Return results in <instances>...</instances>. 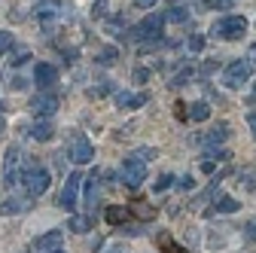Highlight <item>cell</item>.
I'll list each match as a JSON object with an SVG mask.
<instances>
[{
    "label": "cell",
    "instance_id": "obj_1",
    "mask_svg": "<svg viewBox=\"0 0 256 253\" xmlns=\"http://www.w3.org/2000/svg\"><path fill=\"white\" fill-rule=\"evenodd\" d=\"M49 168L43 165V162H37V159H28L24 165H22V174H18V183L24 186V192L30 196V198H40L46 189H49Z\"/></svg>",
    "mask_w": 256,
    "mask_h": 253
},
{
    "label": "cell",
    "instance_id": "obj_2",
    "mask_svg": "<svg viewBox=\"0 0 256 253\" xmlns=\"http://www.w3.org/2000/svg\"><path fill=\"white\" fill-rule=\"evenodd\" d=\"M162 24H165V12H152V16H146L138 28H132L128 30V40H134V43H152V40H158L162 37Z\"/></svg>",
    "mask_w": 256,
    "mask_h": 253
},
{
    "label": "cell",
    "instance_id": "obj_3",
    "mask_svg": "<svg viewBox=\"0 0 256 253\" xmlns=\"http://www.w3.org/2000/svg\"><path fill=\"white\" fill-rule=\"evenodd\" d=\"M244 30H247V18L238 16V12H229V16H222V18L214 22L210 34L220 37V40H241V37H244Z\"/></svg>",
    "mask_w": 256,
    "mask_h": 253
},
{
    "label": "cell",
    "instance_id": "obj_4",
    "mask_svg": "<svg viewBox=\"0 0 256 253\" xmlns=\"http://www.w3.org/2000/svg\"><path fill=\"white\" fill-rule=\"evenodd\" d=\"M250 76H253V61H250V58H238V61H232V64L226 68L222 82H226L229 88H241Z\"/></svg>",
    "mask_w": 256,
    "mask_h": 253
},
{
    "label": "cell",
    "instance_id": "obj_5",
    "mask_svg": "<svg viewBox=\"0 0 256 253\" xmlns=\"http://www.w3.org/2000/svg\"><path fill=\"white\" fill-rule=\"evenodd\" d=\"M144 177H146V162L134 159V156H128V159L122 162V168H119V180H122L128 189H138V186L144 183Z\"/></svg>",
    "mask_w": 256,
    "mask_h": 253
},
{
    "label": "cell",
    "instance_id": "obj_6",
    "mask_svg": "<svg viewBox=\"0 0 256 253\" xmlns=\"http://www.w3.org/2000/svg\"><path fill=\"white\" fill-rule=\"evenodd\" d=\"M80 186H82V174H80V171H70V174H68V180H64V186H61L58 208L74 210V208H76V198H80Z\"/></svg>",
    "mask_w": 256,
    "mask_h": 253
},
{
    "label": "cell",
    "instance_id": "obj_7",
    "mask_svg": "<svg viewBox=\"0 0 256 253\" xmlns=\"http://www.w3.org/2000/svg\"><path fill=\"white\" fill-rule=\"evenodd\" d=\"M68 150H70V159H74L76 165H88V162L94 159V146L88 144V138H86V134H70Z\"/></svg>",
    "mask_w": 256,
    "mask_h": 253
},
{
    "label": "cell",
    "instance_id": "obj_8",
    "mask_svg": "<svg viewBox=\"0 0 256 253\" xmlns=\"http://www.w3.org/2000/svg\"><path fill=\"white\" fill-rule=\"evenodd\" d=\"M18 159H22V146H18V144H10V146H6V156H4V186H6V189H12L16 180H18V174H16Z\"/></svg>",
    "mask_w": 256,
    "mask_h": 253
},
{
    "label": "cell",
    "instance_id": "obj_9",
    "mask_svg": "<svg viewBox=\"0 0 256 253\" xmlns=\"http://www.w3.org/2000/svg\"><path fill=\"white\" fill-rule=\"evenodd\" d=\"M30 110H34L40 119H49L55 110H58V94H52V92H40L34 101H30Z\"/></svg>",
    "mask_w": 256,
    "mask_h": 253
},
{
    "label": "cell",
    "instance_id": "obj_10",
    "mask_svg": "<svg viewBox=\"0 0 256 253\" xmlns=\"http://www.w3.org/2000/svg\"><path fill=\"white\" fill-rule=\"evenodd\" d=\"M34 80H37V86L46 92V88H52V86L58 82V68H55V64H49V61H40L37 70H34Z\"/></svg>",
    "mask_w": 256,
    "mask_h": 253
},
{
    "label": "cell",
    "instance_id": "obj_11",
    "mask_svg": "<svg viewBox=\"0 0 256 253\" xmlns=\"http://www.w3.org/2000/svg\"><path fill=\"white\" fill-rule=\"evenodd\" d=\"M61 6H68V0H46V4H40V6L34 10V16H37L43 24H46V22H55Z\"/></svg>",
    "mask_w": 256,
    "mask_h": 253
},
{
    "label": "cell",
    "instance_id": "obj_12",
    "mask_svg": "<svg viewBox=\"0 0 256 253\" xmlns=\"http://www.w3.org/2000/svg\"><path fill=\"white\" fill-rule=\"evenodd\" d=\"M30 202H34V198H30V196H12V198H6V202H0V214H4V216H12V214H22V210H28L30 208Z\"/></svg>",
    "mask_w": 256,
    "mask_h": 253
},
{
    "label": "cell",
    "instance_id": "obj_13",
    "mask_svg": "<svg viewBox=\"0 0 256 253\" xmlns=\"http://www.w3.org/2000/svg\"><path fill=\"white\" fill-rule=\"evenodd\" d=\"M226 138H229V125H226V122H216L204 138H198V144H204V146H216V144H222Z\"/></svg>",
    "mask_w": 256,
    "mask_h": 253
},
{
    "label": "cell",
    "instance_id": "obj_14",
    "mask_svg": "<svg viewBox=\"0 0 256 253\" xmlns=\"http://www.w3.org/2000/svg\"><path fill=\"white\" fill-rule=\"evenodd\" d=\"M150 101V94L140 92V94H132V92H116V104L119 107H144Z\"/></svg>",
    "mask_w": 256,
    "mask_h": 253
},
{
    "label": "cell",
    "instance_id": "obj_15",
    "mask_svg": "<svg viewBox=\"0 0 256 253\" xmlns=\"http://www.w3.org/2000/svg\"><path fill=\"white\" fill-rule=\"evenodd\" d=\"M61 238H64V232L52 229V232H46V235H40V238H37V250H43V253L58 250V247H61Z\"/></svg>",
    "mask_w": 256,
    "mask_h": 253
},
{
    "label": "cell",
    "instance_id": "obj_16",
    "mask_svg": "<svg viewBox=\"0 0 256 253\" xmlns=\"http://www.w3.org/2000/svg\"><path fill=\"white\" fill-rule=\"evenodd\" d=\"M52 134H55V128H52V122H49V119H37V122H34V128H30V138L40 140V144L52 140Z\"/></svg>",
    "mask_w": 256,
    "mask_h": 253
},
{
    "label": "cell",
    "instance_id": "obj_17",
    "mask_svg": "<svg viewBox=\"0 0 256 253\" xmlns=\"http://www.w3.org/2000/svg\"><path fill=\"white\" fill-rule=\"evenodd\" d=\"M94 198H98V171L86 177V208H94Z\"/></svg>",
    "mask_w": 256,
    "mask_h": 253
},
{
    "label": "cell",
    "instance_id": "obj_18",
    "mask_svg": "<svg viewBox=\"0 0 256 253\" xmlns=\"http://www.w3.org/2000/svg\"><path fill=\"white\" fill-rule=\"evenodd\" d=\"M104 216H107V223H110V226H122V223H125V216H128V210L113 204V208H107V214H104Z\"/></svg>",
    "mask_w": 256,
    "mask_h": 253
},
{
    "label": "cell",
    "instance_id": "obj_19",
    "mask_svg": "<svg viewBox=\"0 0 256 253\" xmlns=\"http://www.w3.org/2000/svg\"><path fill=\"white\" fill-rule=\"evenodd\" d=\"M189 116H192V122H204V119H210V107L204 101H198V104H192Z\"/></svg>",
    "mask_w": 256,
    "mask_h": 253
},
{
    "label": "cell",
    "instance_id": "obj_20",
    "mask_svg": "<svg viewBox=\"0 0 256 253\" xmlns=\"http://www.w3.org/2000/svg\"><path fill=\"white\" fill-rule=\"evenodd\" d=\"M214 208H216V214H235L241 204H238L235 198H229V196H222V198H216V204H214Z\"/></svg>",
    "mask_w": 256,
    "mask_h": 253
},
{
    "label": "cell",
    "instance_id": "obj_21",
    "mask_svg": "<svg viewBox=\"0 0 256 253\" xmlns=\"http://www.w3.org/2000/svg\"><path fill=\"white\" fill-rule=\"evenodd\" d=\"M186 16H189V10H186L183 4H171V10L165 12V18H168V22H177V24L186 22Z\"/></svg>",
    "mask_w": 256,
    "mask_h": 253
},
{
    "label": "cell",
    "instance_id": "obj_22",
    "mask_svg": "<svg viewBox=\"0 0 256 253\" xmlns=\"http://www.w3.org/2000/svg\"><path fill=\"white\" fill-rule=\"evenodd\" d=\"M132 210H134V216H140V220H156V214H158L152 204H144V202L132 204Z\"/></svg>",
    "mask_w": 256,
    "mask_h": 253
},
{
    "label": "cell",
    "instance_id": "obj_23",
    "mask_svg": "<svg viewBox=\"0 0 256 253\" xmlns=\"http://www.w3.org/2000/svg\"><path fill=\"white\" fill-rule=\"evenodd\" d=\"M156 241H158V247H162L165 253H183V250L177 247V241H174L171 235H165V232H158V238H156Z\"/></svg>",
    "mask_w": 256,
    "mask_h": 253
},
{
    "label": "cell",
    "instance_id": "obj_24",
    "mask_svg": "<svg viewBox=\"0 0 256 253\" xmlns=\"http://www.w3.org/2000/svg\"><path fill=\"white\" fill-rule=\"evenodd\" d=\"M92 216H70V232H88Z\"/></svg>",
    "mask_w": 256,
    "mask_h": 253
},
{
    "label": "cell",
    "instance_id": "obj_25",
    "mask_svg": "<svg viewBox=\"0 0 256 253\" xmlns=\"http://www.w3.org/2000/svg\"><path fill=\"white\" fill-rule=\"evenodd\" d=\"M171 186H174V177H171V174H158L156 183H152L156 192H165V189H171Z\"/></svg>",
    "mask_w": 256,
    "mask_h": 253
},
{
    "label": "cell",
    "instance_id": "obj_26",
    "mask_svg": "<svg viewBox=\"0 0 256 253\" xmlns=\"http://www.w3.org/2000/svg\"><path fill=\"white\" fill-rule=\"evenodd\" d=\"M204 159H210V162L220 165V162H229V159H232V152H229V150H210V152H204Z\"/></svg>",
    "mask_w": 256,
    "mask_h": 253
},
{
    "label": "cell",
    "instance_id": "obj_27",
    "mask_svg": "<svg viewBox=\"0 0 256 253\" xmlns=\"http://www.w3.org/2000/svg\"><path fill=\"white\" fill-rule=\"evenodd\" d=\"M28 61H30V49H16L10 64H12V68H22V64H28Z\"/></svg>",
    "mask_w": 256,
    "mask_h": 253
},
{
    "label": "cell",
    "instance_id": "obj_28",
    "mask_svg": "<svg viewBox=\"0 0 256 253\" xmlns=\"http://www.w3.org/2000/svg\"><path fill=\"white\" fill-rule=\"evenodd\" d=\"M98 61H101V64H113V61H119V49H116V46L104 49V52L98 55Z\"/></svg>",
    "mask_w": 256,
    "mask_h": 253
},
{
    "label": "cell",
    "instance_id": "obj_29",
    "mask_svg": "<svg viewBox=\"0 0 256 253\" xmlns=\"http://www.w3.org/2000/svg\"><path fill=\"white\" fill-rule=\"evenodd\" d=\"M132 156H134V159H140V162H150V159H156V150H152V146H140V150H134Z\"/></svg>",
    "mask_w": 256,
    "mask_h": 253
},
{
    "label": "cell",
    "instance_id": "obj_30",
    "mask_svg": "<svg viewBox=\"0 0 256 253\" xmlns=\"http://www.w3.org/2000/svg\"><path fill=\"white\" fill-rule=\"evenodd\" d=\"M244 241H247V244H256V216L244 226Z\"/></svg>",
    "mask_w": 256,
    "mask_h": 253
},
{
    "label": "cell",
    "instance_id": "obj_31",
    "mask_svg": "<svg viewBox=\"0 0 256 253\" xmlns=\"http://www.w3.org/2000/svg\"><path fill=\"white\" fill-rule=\"evenodd\" d=\"M186 46H189V52H202V49H204V37H198V34H192V37L186 40Z\"/></svg>",
    "mask_w": 256,
    "mask_h": 253
},
{
    "label": "cell",
    "instance_id": "obj_32",
    "mask_svg": "<svg viewBox=\"0 0 256 253\" xmlns=\"http://www.w3.org/2000/svg\"><path fill=\"white\" fill-rule=\"evenodd\" d=\"M132 80H134V86H146V80H150V70H146V68H134Z\"/></svg>",
    "mask_w": 256,
    "mask_h": 253
},
{
    "label": "cell",
    "instance_id": "obj_33",
    "mask_svg": "<svg viewBox=\"0 0 256 253\" xmlns=\"http://www.w3.org/2000/svg\"><path fill=\"white\" fill-rule=\"evenodd\" d=\"M107 92H110V82H104V86H92V88H88V98H104Z\"/></svg>",
    "mask_w": 256,
    "mask_h": 253
},
{
    "label": "cell",
    "instance_id": "obj_34",
    "mask_svg": "<svg viewBox=\"0 0 256 253\" xmlns=\"http://www.w3.org/2000/svg\"><path fill=\"white\" fill-rule=\"evenodd\" d=\"M204 6H208V10H229L232 0H204Z\"/></svg>",
    "mask_w": 256,
    "mask_h": 253
},
{
    "label": "cell",
    "instance_id": "obj_35",
    "mask_svg": "<svg viewBox=\"0 0 256 253\" xmlns=\"http://www.w3.org/2000/svg\"><path fill=\"white\" fill-rule=\"evenodd\" d=\"M10 46H12V34H10V30H0V55H4Z\"/></svg>",
    "mask_w": 256,
    "mask_h": 253
},
{
    "label": "cell",
    "instance_id": "obj_36",
    "mask_svg": "<svg viewBox=\"0 0 256 253\" xmlns=\"http://www.w3.org/2000/svg\"><path fill=\"white\" fill-rule=\"evenodd\" d=\"M241 177L247 180V183H244L247 189H256V171H250V168H247V171H241Z\"/></svg>",
    "mask_w": 256,
    "mask_h": 253
},
{
    "label": "cell",
    "instance_id": "obj_37",
    "mask_svg": "<svg viewBox=\"0 0 256 253\" xmlns=\"http://www.w3.org/2000/svg\"><path fill=\"white\" fill-rule=\"evenodd\" d=\"M189 76H192V70H183L180 76H174V80H171V88H180V86H183V82H186Z\"/></svg>",
    "mask_w": 256,
    "mask_h": 253
},
{
    "label": "cell",
    "instance_id": "obj_38",
    "mask_svg": "<svg viewBox=\"0 0 256 253\" xmlns=\"http://www.w3.org/2000/svg\"><path fill=\"white\" fill-rule=\"evenodd\" d=\"M104 10H107V0H94V4H92V12L94 16H104Z\"/></svg>",
    "mask_w": 256,
    "mask_h": 253
},
{
    "label": "cell",
    "instance_id": "obj_39",
    "mask_svg": "<svg viewBox=\"0 0 256 253\" xmlns=\"http://www.w3.org/2000/svg\"><path fill=\"white\" fill-rule=\"evenodd\" d=\"M158 0H134V10H152Z\"/></svg>",
    "mask_w": 256,
    "mask_h": 253
},
{
    "label": "cell",
    "instance_id": "obj_40",
    "mask_svg": "<svg viewBox=\"0 0 256 253\" xmlns=\"http://www.w3.org/2000/svg\"><path fill=\"white\" fill-rule=\"evenodd\" d=\"M180 189H196V180H192V177H183V180H180Z\"/></svg>",
    "mask_w": 256,
    "mask_h": 253
},
{
    "label": "cell",
    "instance_id": "obj_41",
    "mask_svg": "<svg viewBox=\"0 0 256 253\" xmlns=\"http://www.w3.org/2000/svg\"><path fill=\"white\" fill-rule=\"evenodd\" d=\"M247 122H250V128H253V138H256V110L247 113Z\"/></svg>",
    "mask_w": 256,
    "mask_h": 253
},
{
    "label": "cell",
    "instance_id": "obj_42",
    "mask_svg": "<svg viewBox=\"0 0 256 253\" xmlns=\"http://www.w3.org/2000/svg\"><path fill=\"white\" fill-rule=\"evenodd\" d=\"M247 58H250V61H253V64H256V43L250 46V55H247Z\"/></svg>",
    "mask_w": 256,
    "mask_h": 253
},
{
    "label": "cell",
    "instance_id": "obj_43",
    "mask_svg": "<svg viewBox=\"0 0 256 253\" xmlns=\"http://www.w3.org/2000/svg\"><path fill=\"white\" fill-rule=\"evenodd\" d=\"M247 104H256V88H253V92L247 94Z\"/></svg>",
    "mask_w": 256,
    "mask_h": 253
},
{
    "label": "cell",
    "instance_id": "obj_44",
    "mask_svg": "<svg viewBox=\"0 0 256 253\" xmlns=\"http://www.w3.org/2000/svg\"><path fill=\"white\" fill-rule=\"evenodd\" d=\"M4 128H6V125H4V119H0V134H4Z\"/></svg>",
    "mask_w": 256,
    "mask_h": 253
},
{
    "label": "cell",
    "instance_id": "obj_45",
    "mask_svg": "<svg viewBox=\"0 0 256 253\" xmlns=\"http://www.w3.org/2000/svg\"><path fill=\"white\" fill-rule=\"evenodd\" d=\"M49 253H64V250H61V247H58V250H49Z\"/></svg>",
    "mask_w": 256,
    "mask_h": 253
},
{
    "label": "cell",
    "instance_id": "obj_46",
    "mask_svg": "<svg viewBox=\"0 0 256 253\" xmlns=\"http://www.w3.org/2000/svg\"><path fill=\"white\" fill-rule=\"evenodd\" d=\"M4 110H6V107H4V104H0V113H4Z\"/></svg>",
    "mask_w": 256,
    "mask_h": 253
},
{
    "label": "cell",
    "instance_id": "obj_47",
    "mask_svg": "<svg viewBox=\"0 0 256 253\" xmlns=\"http://www.w3.org/2000/svg\"><path fill=\"white\" fill-rule=\"evenodd\" d=\"M22 253H24V250H22Z\"/></svg>",
    "mask_w": 256,
    "mask_h": 253
}]
</instances>
